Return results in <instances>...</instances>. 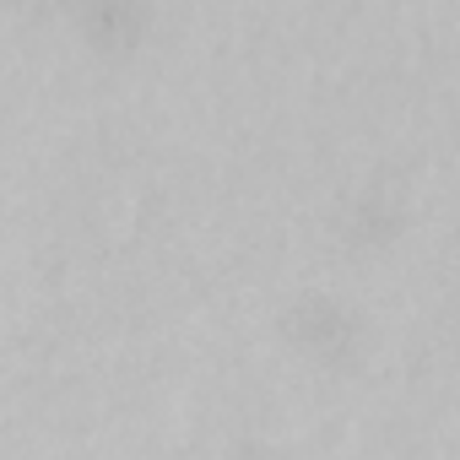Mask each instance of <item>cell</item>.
Listing matches in <instances>:
<instances>
[{
	"label": "cell",
	"mask_w": 460,
	"mask_h": 460,
	"mask_svg": "<svg viewBox=\"0 0 460 460\" xmlns=\"http://www.w3.org/2000/svg\"><path fill=\"white\" fill-rule=\"evenodd\" d=\"M282 331L293 336V347L325 368H347L363 341H368V325L363 314L347 304V298H331V293H304L288 314H282Z\"/></svg>",
	"instance_id": "1"
},
{
	"label": "cell",
	"mask_w": 460,
	"mask_h": 460,
	"mask_svg": "<svg viewBox=\"0 0 460 460\" xmlns=\"http://www.w3.org/2000/svg\"><path fill=\"white\" fill-rule=\"evenodd\" d=\"M76 22L98 55H130L146 44L152 12L146 0H76Z\"/></svg>",
	"instance_id": "2"
},
{
	"label": "cell",
	"mask_w": 460,
	"mask_h": 460,
	"mask_svg": "<svg viewBox=\"0 0 460 460\" xmlns=\"http://www.w3.org/2000/svg\"><path fill=\"white\" fill-rule=\"evenodd\" d=\"M406 227V206L390 195V190H363L347 200L341 211V239L358 250V255H374V250H390Z\"/></svg>",
	"instance_id": "3"
},
{
	"label": "cell",
	"mask_w": 460,
	"mask_h": 460,
	"mask_svg": "<svg viewBox=\"0 0 460 460\" xmlns=\"http://www.w3.org/2000/svg\"><path fill=\"white\" fill-rule=\"evenodd\" d=\"M12 6H22V0H12Z\"/></svg>",
	"instance_id": "4"
},
{
	"label": "cell",
	"mask_w": 460,
	"mask_h": 460,
	"mask_svg": "<svg viewBox=\"0 0 460 460\" xmlns=\"http://www.w3.org/2000/svg\"><path fill=\"white\" fill-rule=\"evenodd\" d=\"M66 6H71V0H66Z\"/></svg>",
	"instance_id": "5"
}]
</instances>
